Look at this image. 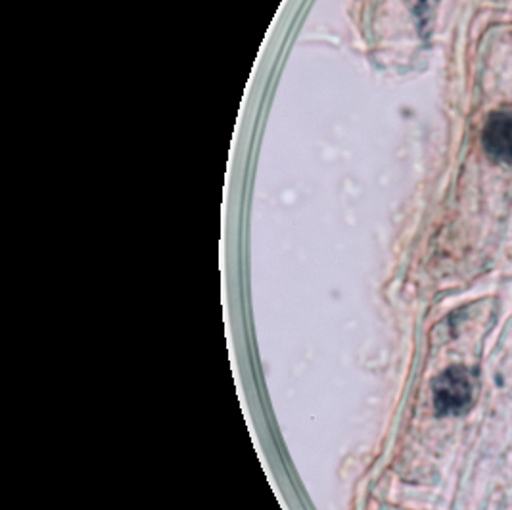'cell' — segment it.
<instances>
[{
	"label": "cell",
	"mask_w": 512,
	"mask_h": 510,
	"mask_svg": "<svg viewBox=\"0 0 512 510\" xmlns=\"http://www.w3.org/2000/svg\"><path fill=\"white\" fill-rule=\"evenodd\" d=\"M474 384L463 367H451L434 382V407L440 415H461L472 403Z\"/></svg>",
	"instance_id": "obj_1"
},
{
	"label": "cell",
	"mask_w": 512,
	"mask_h": 510,
	"mask_svg": "<svg viewBox=\"0 0 512 510\" xmlns=\"http://www.w3.org/2000/svg\"><path fill=\"white\" fill-rule=\"evenodd\" d=\"M484 146L491 158L512 160V112H497L489 117L484 129Z\"/></svg>",
	"instance_id": "obj_2"
}]
</instances>
